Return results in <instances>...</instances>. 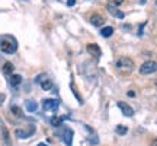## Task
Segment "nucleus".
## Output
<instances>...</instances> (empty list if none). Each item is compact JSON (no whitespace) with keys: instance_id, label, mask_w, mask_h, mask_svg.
Segmentation results:
<instances>
[{"instance_id":"1","label":"nucleus","mask_w":157,"mask_h":146,"mask_svg":"<svg viewBox=\"0 0 157 146\" xmlns=\"http://www.w3.org/2000/svg\"><path fill=\"white\" fill-rule=\"evenodd\" d=\"M0 50L7 54H13L17 50V41L12 35H3L0 37Z\"/></svg>"},{"instance_id":"2","label":"nucleus","mask_w":157,"mask_h":146,"mask_svg":"<svg viewBox=\"0 0 157 146\" xmlns=\"http://www.w3.org/2000/svg\"><path fill=\"white\" fill-rule=\"evenodd\" d=\"M134 62L129 59V57H121L117 62V69L124 75H129V73L134 70Z\"/></svg>"},{"instance_id":"3","label":"nucleus","mask_w":157,"mask_h":146,"mask_svg":"<svg viewBox=\"0 0 157 146\" xmlns=\"http://www.w3.org/2000/svg\"><path fill=\"white\" fill-rule=\"evenodd\" d=\"M157 72V63L153 62V60H148V62L143 63L140 67V73L141 75H151V73Z\"/></svg>"},{"instance_id":"4","label":"nucleus","mask_w":157,"mask_h":146,"mask_svg":"<svg viewBox=\"0 0 157 146\" xmlns=\"http://www.w3.org/2000/svg\"><path fill=\"white\" fill-rule=\"evenodd\" d=\"M58 101L57 99H44L42 101V108H44L45 111H57V108H58Z\"/></svg>"},{"instance_id":"5","label":"nucleus","mask_w":157,"mask_h":146,"mask_svg":"<svg viewBox=\"0 0 157 146\" xmlns=\"http://www.w3.org/2000/svg\"><path fill=\"white\" fill-rule=\"evenodd\" d=\"M87 51H89L90 56H93L95 59H99L102 56V51H101V47L98 44H87Z\"/></svg>"},{"instance_id":"6","label":"nucleus","mask_w":157,"mask_h":146,"mask_svg":"<svg viewBox=\"0 0 157 146\" xmlns=\"http://www.w3.org/2000/svg\"><path fill=\"white\" fill-rule=\"evenodd\" d=\"M118 107L124 112V116H127V117H132V116H134V110L129 107L128 104H125V102H122V101H118Z\"/></svg>"},{"instance_id":"7","label":"nucleus","mask_w":157,"mask_h":146,"mask_svg":"<svg viewBox=\"0 0 157 146\" xmlns=\"http://www.w3.org/2000/svg\"><path fill=\"white\" fill-rule=\"evenodd\" d=\"M90 23L93 25V26H102L103 23H105V18L99 15V13H93L92 16H90Z\"/></svg>"},{"instance_id":"8","label":"nucleus","mask_w":157,"mask_h":146,"mask_svg":"<svg viewBox=\"0 0 157 146\" xmlns=\"http://www.w3.org/2000/svg\"><path fill=\"white\" fill-rule=\"evenodd\" d=\"M63 140L66 142L67 146H71V143H73V130L66 127L64 132H63Z\"/></svg>"},{"instance_id":"9","label":"nucleus","mask_w":157,"mask_h":146,"mask_svg":"<svg viewBox=\"0 0 157 146\" xmlns=\"http://www.w3.org/2000/svg\"><path fill=\"white\" fill-rule=\"evenodd\" d=\"M35 132V127L32 126L29 130H22V129H17L16 132H15V135L17 136V137H21V139H26V137H29V136L32 135Z\"/></svg>"},{"instance_id":"10","label":"nucleus","mask_w":157,"mask_h":146,"mask_svg":"<svg viewBox=\"0 0 157 146\" xmlns=\"http://www.w3.org/2000/svg\"><path fill=\"white\" fill-rule=\"evenodd\" d=\"M21 82H22V76H21V75H10V76H9V83H10V86H13V88L19 86Z\"/></svg>"},{"instance_id":"11","label":"nucleus","mask_w":157,"mask_h":146,"mask_svg":"<svg viewBox=\"0 0 157 146\" xmlns=\"http://www.w3.org/2000/svg\"><path fill=\"white\" fill-rule=\"evenodd\" d=\"M108 10L111 12V13L113 15V16L119 18V19H124V18H125V13H124V12H121V10H118V9H117V6L109 5V6H108Z\"/></svg>"},{"instance_id":"12","label":"nucleus","mask_w":157,"mask_h":146,"mask_svg":"<svg viewBox=\"0 0 157 146\" xmlns=\"http://www.w3.org/2000/svg\"><path fill=\"white\" fill-rule=\"evenodd\" d=\"M112 34H113V28H112V26H105V28L101 29V35H102V37H105V38H109Z\"/></svg>"},{"instance_id":"13","label":"nucleus","mask_w":157,"mask_h":146,"mask_svg":"<svg viewBox=\"0 0 157 146\" xmlns=\"http://www.w3.org/2000/svg\"><path fill=\"white\" fill-rule=\"evenodd\" d=\"M13 64H12L10 62H6L5 64H3V73H5V75H9V76H10L12 75V72H13Z\"/></svg>"},{"instance_id":"14","label":"nucleus","mask_w":157,"mask_h":146,"mask_svg":"<svg viewBox=\"0 0 157 146\" xmlns=\"http://www.w3.org/2000/svg\"><path fill=\"white\" fill-rule=\"evenodd\" d=\"M41 88H42V91H51L52 89V82H51L50 79H44L41 82Z\"/></svg>"},{"instance_id":"15","label":"nucleus","mask_w":157,"mask_h":146,"mask_svg":"<svg viewBox=\"0 0 157 146\" xmlns=\"http://www.w3.org/2000/svg\"><path fill=\"white\" fill-rule=\"evenodd\" d=\"M26 110H28L29 112H35L38 110V104L35 101H26Z\"/></svg>"},{"instance_id":"16","label":"nucleus","mask_w":157,"mask_h":146,"mask_svg":"<svg viewBox=\"0 0 157 146\" xmlns=\"http://www.w3.org/2000/svg\"><path fill=\"white\" fill-rule=\"evenodd\" d=\"M51 126H54V127H60V126H63V118L57 117V116L51 117Z\"/></svg>"},{"instance_id":"17","label":"nucleus","mask_w":157,"mask_h":146,"mask_svg":"<svg viewBox=\"0 0 157 146\" xmlns=\"http://www.w3.org/2000/svg\"><path fill=\"white\" fill-rule=\"evenodd\" d=\"M117 133L119 136H124L128 133V127L127 126H117Z\"/></svg>"},{"instance_id":"18","label":"nucleus","mask_w":157,"mask_h":146,"mask_svg":"<svg viewBox=\"0 0 157 146\" xmlns=\"http://www.w3.org/2000/svg\"><path fill=\"white\" fill-rule=\"evenodd\" d=\"M10 110H12V112H13V114H15L16 117H22V110H21L19 107H16V105H13V107L10 108Z\"/></svg>"},{"instance_id":"19","label":"nucleus","mask_w":157,"mask_h":146,"mask_svg":"<svg viewBox=\"0 0 157 146\" xmlns=\"http://www.w3.org/2000/svg\"><path fill=\"white\" fill-rule=\"evenodd\" d=\"M124 3V0H111V5L112 6H119V5H122Z\"/></svg>"},{"instance_id":"20","label":"nucleus","mask_w":157,"mask_h":146,"mask_svg":"<svg viewBox=\"0 0 157 146\" xmlns=\"http://www.w3.org/2000/svg\"><path fill=\"white\" fill-rule=\"evenodd\" d=\"M76 5V0H67V6L68 7H71V6Z\"/></svg>"},{"instance_id":"21","label":"nucleus","mask_w":157,"mask_h":146,"mask_svg":"<svg viewBox=\"0 0 157 146\" xmlns=\"http://www.w3.org/2000/svg\"><path fill=\"white\" fill-rule=\"evenodd\" d=\"M128 96H129V98H134V96H135V92H134V91H129V92H128Z\"/></svg>"},{"instance_id":"22","label":"nucleus","mask_w":157,"mask_h":146,"mask_svg":"<svg viewBox=\"0 0 157 146\" xmlns=\"http://www.w3.org/2000/svg\"><path fill=\"white\" fill-rule=\"evenodd\" d=\"M3 101H5V95H3V94H0V105L3 104Z\"/></svg>"},{"instance_id":"23","label":"nucleus","mask_w":157,"mask_h":146,"mask_svg":"<svg viewBox=\"0 0 157 146\" xmlns=\"http://www.w3.org/2000/svg\"><path fill=\"white\" fill-rule=\"evenodd\" d=\"M150 146H157V139H154V140L151 142V145H150Z\"/></svg>"},{"instance_id":"24","label":"nucleus","mask_w":157,"mask_h":146,"mask_svg":"<svg viewBox=\"0 0 157 146\" xmlns=\"http://www.w3.org/2000/svg\"><path fill=\"white\" fill-rule=\"evenodd\" d=\"M38 146H48V145H47V143H39Z\"/></svg>"},{"instance_id":"25","label":"nucleus","mask_w":157,"mask_h":146,"mask_svg":"<svg viewBox=\"0 0 157 146\" xmlns=\"http://www.w3.org/2000/svg\"><path fill=\"white\" fill-rule=\"evenodd\" d=\"M156 6H157V0H156Z\"/></svg>"}]
</instances>
